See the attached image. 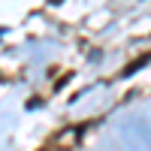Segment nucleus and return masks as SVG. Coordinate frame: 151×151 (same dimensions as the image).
Instances as JSON below:
<instances>
[{"label":"nucleus","instance_id":"f257e3e1","mask_svg":"<svg viewBox=\"0 0 151 151\" xmlns=\"http://www.w3.org/2000/svg\"><path fill=\"white\" fill-rule=\"evenodd\" d=\"M0 36H3V27H0Z\"/></svg>","mask_w":151,"mask_h":151}]
</instances>
